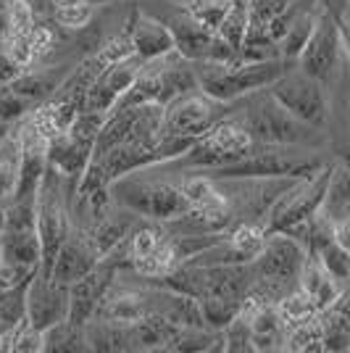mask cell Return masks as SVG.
Here are the masks:
<instances>
[{
  "label": "cell",
  "mask_w": 350,
  "mask_h": 353,
  "mask_svg": "<svg viewBox=\"0 0 350 353\" xmlns=\"http://www.w3.org/2000/svg\"><path fill=\"white\" fill-rule=\"evenodd\" d=\"M290 8L287 0H248L250 11V30L266 32L271 21H277L279 16Z\"/></svg>",
  "instance_id": "cell-34"
},
{
  "label": "cell",
  "mask_w": 350,
  "mask_h": 353,
  "mask_svg": "<svg viewBox=\"0 0 350 353\" xmlns=\"http://www.w3.org/2000/svg\"><path fill=\"white\" fill-rule=\"evenodd\" d=\"M30 43H32V48H34V53H37V59H40L43 53L50 50V45H53V32L48 30V27H43V24H37V27L30 32Z\"/></svg>",
  "instance_id": "cell-42"
},
{
  "label": "cell",
  "mask_w": 350,
  "mask_h": 353,
  "mask_svg": "<svg viewBox=\"0 0 350 353\" xmlns=\"http://www.w3.org/2000/svg\"><path fill=\"white\" fill-rule=\"evenodd\" d=\"M329 176H332V166L324 163L313 174L292 179L290 188H285V190L279 192L277 201L269 206L266 216L261 219L266 235L287 232L295 224L316 216L321 211V206H324V198H327Z\"/></svg>",
  "instance_id": "cell-6"
},
{
  "label": "cell",
  "mask_w": 350,
  "mask_h": 353,
  "mask_svg": "<svg viewBox=\"0 0 350 353\" xmlns=\"http://www.w3.org/2000/svg\"><path fill=\"white\" fill-rule=\"evenodd\" d=\"M324 161L316 156L300 153L295 145H261L256 143L248 156L240 161L208 169L205 174L216 182H261V179H298L313 174Z\"/></svg>",
  "instance_id": "cell-3"
},
{
  "label": "cell",
  "mask_w": 350,
  "mask_h": 353,
  "mask_svg": "<svg viewBox=\"0 0 350 353\" xmlns=\"http://www.w3.org/2000/svg\"><path fill=\"white\" fill-rule=\"evenodd\" d=\"M250 32V11H248V0H232L229 11L224 14L221 24L216 27V34H219L224 43H229L240 53L243 45L248 40Z\"/></svg>",
  "instance_id": "cell-27"
},
{
  "label": "cell",
  "mask_w": 350,
  "mask_h": 353,
  "mask_svg": "<svg viewBox=\"0 0 350 353\" xmlns=\"http://www.w3.org/2000/svg\"><path fill=\"white\" fill-rule=\"evenodd\" d=\"M8 134H11V132H8V121H3V119H0V143H3Z\"/></svg>",
  "instance_id": "cell-46"
},
{
  "label": "cell",
  "mask_w": 350,
  "mask_h": 353,
  "mask_svg": "<svg viewBox=\"0 0 350 353\" xmlns=\"http://www.w3.org/2000/svg\"><path fill=\"white\" fill-rule=\"evenodd\" d=\"M229 6H232V0H190V3L185 6V11H187L198 24H203L205 30L216 32L224 14L229 11Z\"/></svg>",
  "instance_id": "cell-33"
},
{
  "label": "cell",
  "mask_w": 350,
  "mask_h": 353,
  "mask_svg": "<svg viewBox=\"0 0 350 353\" xmlns=\"http://www.w3.org/2000/svg\"><path fill=\"white\" fill-rule=\"evenodd\" d=\"M119 264L111 259H103L95 269H90L82 280H76L74 285H69L72 290V309H69V319L76 324H88L95 311L101 306V301L105 298V293L111 290V285L116 282Z\"/></svg>",
  "instance_id": "cell-16"
},
{
  "label": "cell",
  "mask_w": 350,
  "mask_h": 353,
  "mask_svg": "<svg viewBox=\"0 0 350 353\" xmlns=\"http://www.w3.org/2000/svg\"><path fill=\"white\" fill-rule=\"evenodd\" d=\"M79 3H88V0H53L56 8H63V6H79Z\"/></svg>",
  "instance_id": "cell-45"
},
{
  "label": "cell",
  "mask_w": 350,
  "mask_h": 353,
  "mask_svg": "<svg viewBox=\"0 0 350 353\" xmlns=\"http://www.w3.org/2000/svg\"><path fill=\"white\" fill-rule=\"evenodd\" d=\"M221 351H253V332L245 314H240L227 330H221Z\"/></svg>",
  "instance_id": "cell-36"
},
{
  "label": "cell",
  "mask_w": 350,
  "mask_h": 353,
  "mask_svg": "<svg viewBox=\"0 0 350 353\" xmlns=\"http://www.w3.org/2000/svg\"><path fill=\"white\" fill-rule=\"evenodd\" d=\"M88 3H92V6H101V3H116V0H88Z\"/></svg>",
  "instance_id": "cell-49"
},
{
  "label": "cell",
  "mask_w": 350,
  "mask_h": 353,
  "mask_svg": "<svg viewBox=\"0 0 350 353\" xmlns=\"http://www.w3.org/2000/svg\"><path fill=\"white\" fill-rule=\"evenodd\" d=\"M316 21H319V14H300L290 21V27L285 32V37L279 40V56L285 61H292L298 63V56L303 53V48L308 45L311 34L316 30Z\"/></svg>",
  "instance_id": "cell-26"
},
{
  "label": "cell",
  "mask_w": 350,
  "mask_h": 353,
  "mask_svg": "<svg viewBox=\"0 0 350 353\" xmlns=\"http://www.w3.org/2000/svg\"><path fill=\"white\" fill-rule=\"evenodd\" d=\"M329 227H332V240H335L342 250L350 253V219H340V221H335V224H329Z\"/></svg>",
  "instance_id": "cell-43"
},
{
  "label": "cell",
  "mask_w": 350,
  "mask_h": 353,
  "mask_svg": "<svg viewBox=\"0 0 350 353\" xmlns=\"http://www.w3.org/2000/svg\"><path fill=\"white\" fill-rule=\"evenodd\" d=\"M3 230H6V206L0 203V235H3Z\"/></svg>",
  "instance_id": "cell-47"
},
{
  "label": "cell",
  "mask_w": 350,
  "mask_h": 353,
  "mask_svg": "<svg viewBox=\"0 0 350 353\" xmlns=\"http://www.w3.org/2000/svg\"><path fill=\"white\" fill-rule=\"evenodd\" d=\"M66 176L59 169L48 166L43 182L34 195V214H37V232L43 240V269L45 274L50 272V264L56 259L63 240L72 232V198L74 190H66ZM72 185V182H69Z\"/></svg>",
  "instance_id": "cell-4"
},
{
  "label": "cell",
  "mask_w": 350,
  "mask_h": 353,
  "mask_svg": "<svg viewBox=\"0 0 350 353\" xmlns=\"http://www.w3.org/2000/svg\"><path fill=\"white\" fill-rule=\"evenodd\" d=\"M0 8H3V3H0Z\"/></svg>",
  "instance_id": "cell-51"
},
{
  "label": "cell",
  "mask_w": 350,
  "mask_h": 353,
  "mask_svg": "<svg viewBox=\"0 0 350 353\" xmlns=\"http://www.w3.org/2000/svg\"><path fill=\"white\" fill-rule=\"evenodd\" d=\"M308 248L287 232L269 235L258 259L253 261V285L248 303H274L300 285V272L306 266Z\"/></svg>",
  "instance_id": "cell-2"
},
{
  "label": "cell",
  "mask_w": 350,
  "mask_h": 353,
  "mask_svg": "<svg viewBox=\"0 0 350 353\" xmlns=\"http://www.w3.org/2000/svg\"><path fill=\"white\" fill-rule=\"evenodd\" d=\"M195 74H198V88L205 95L224 101V103H237L245 95H256L261 90H269L285 72H290L292 61L285 59H266V61H195Z\"/></svg>",
  "instance_id": "cell-1"
},
{
  "label": "cell",
  "mask_w": 350,
  "mask_h": 353,
  "mask_svg": "<svg viewBox=\"0 0 350 353\" xmlns=\"http://www.w3.org/2000/svg\"><path fill=\"white\" fill-rule=\"evenodd\" d=\"M345 121H348V130H350V92L348 98H345Z\"/></svg>",
  "instance_id": "cell-48"
},
{
  "label": "cell",
  "mask_w": 350,
  "mask_h": 353,
  "mask_svg": "<svg viewBox=\"0 0 350 353\" xmlns=\"http://www.w3.org/2000/svg\"><path fill=\"white\" fill-rule=\"evenodd\" d=\"M0 259L3 264H14L32 272L43 264V240L37 224H6L0 235Z\"/></svg>",
  "instance_id": "cell-20"
},
{
  "label": "cell",
  "mask_w": 350,
  "mask_h": 353,
  "mask_svg": "<svg viewBox=\"0 0 350 353\" xmlns=\"http://www.w3.org/2000/svg\"><path fill=\"white\" fill-rule=\"evenodd\" d=\"M0 264H3V259H0Z\"/></svg>",
  "instance_id": "cell-50"
},
{
  "label": "cell",
  "mask_w": 350,
  "mask_h": 353,
  "mask_svg": "<svg viewBox=\"0 0 350 353\" xmlns=\"http://www.w3.org/2000/svg\"><path fill=\"white\" fill-rule=\"evenodd\" d=\"M269 95L279 105H285L292 117L306 121L308 127L327 130L329 117H332L329 92H327V85L319 82L316 77L306 74L303 69H290L269 88Z\"/></svg>",
  "instance_id": "cell-8"
},
{
  "label": "cell",
  "mask_w": 350,
  "mask_h": 353,
  "mask_svg": "<svg viewBox=\"0 0 350 353\" xmlns=\"http://www.w3.org/2000/svg\"><path fill=\"white\" fill-rule=\"evenodd\" d=\"M92 14H95V6L92 3H79V6H63V8H56V21L63 30H85L90 21H92Z\"/></svg>",
  "instance_id": "cell-38"
},
{
  "label": "cell",
  "mask_w": 350,
  "mask_h": 353,
  "mask_svg": "<svg viewBox=\"0 0 350 353\" xmlns=\"http://www.w3.org/2000/svg\"><path fill=\"white\" fill-rule=\"evenodd\" d=\"M172 34H174L176 53L187 61H205L208 59V50H211V40H214V32L205 30L203 24H198L187 11L176 14L172 21Z\"/></svg>",
  "instance_id": "cell-22"
},
{
  "label": "cell",
  "mask_w": 350,
  "mask_h": 353,
  "mask_svg": "<svg viewBox=\"0 0 350 353\" xmlns=\"http://www.w3.org/2000/svg\"><path fill=\"white\" fill-rule=\"evenodd\" d=\"M127 34H130L132 48H134V56L143 63H153V61H161L166 59V56H172V53H176L172 27L166 21L156 19V16L137 11V14L132 16Z\"/></svg>",
  "instance_id": "cell-17"
},
{
  "label": "cell",
  "mask_w": 350,
  "mask_h": 353,
  "mask_svg": "<svg viewBox=\"0 0 350 353\" xmlns=\"http://www.w3.org/2000/svg\"><path fill=\"white\" fill-rule=\"evenodd\" d=\"M34 103L27 101V98H21V95H16L14 90L8 88H0V119L3 121H16V119H21L24 114H30Z\"/></svg>",
  "instance_id": "cell-39"
},
{
  "label": "cell",
  "mask_w": 350,
  "mask_h": 353,
  "mask_svg": "<svg viewBox=\"0 0 350 353\" xmlns=\"http://www.w3.org/2000/svg\"><path fill=\"white\" fill-rule=\"evenodd\" d=\"M277 314H279V319H282V324H285V330H287V327H295V324L308 322L311 316H316V314H319V306H316L313 298L298 285L295 290H290L285 298L277 301Z\"/></svg>",
  "instance_id": "cell-28"
},
{
  "label": "cell",
  "mask_w": 350,
  "mask_h": 353,
  "mask_svg": "<svg viewBox=\"0 0 350 353\" xmlns=\"http://www.w3.org/2000/svg\"><path fill=\"white\" fill-rule=\"evenodd\" d=\"M21 72H27V69H24V66H21L6 48H3V50H0V88L11 85Z\"/></svg>",
  "instance_id": "cell-41"
},
{
  "label": "cell",
  "mask_w": 350,
  "mask_h": 353,
  "mask_svg": "<svg viewBox=\"0 0 350 353\" xmlns=\"http://www.w3.org/2000/svg\"><path fill=\"white\" fill-rule=\"evenodd\" d=\"M200 309H203L205 327L221 332L245 311V301H237V298H203Z\"/></svg>",
  "instance_id": "cell-31"
},
{
  "label": "cell",
  "mask_w": 350,
  "mask_h": 353,
  "mask_svg": "<svg viewBox=\"0 0 350 353\" xmlns=\"http://www.w3.org/2000/svg\"><path fill=\"white\" fill-rule=\"evenodd\" d=\"M340 40H342V53H345L350 66V24H345L342 19H340Z\"/></svg>",
  "instance_id": "cell-44"
},
{
  "label": "cell",
  "mask_w": 350,
  "mask_h": 353,
  "mask_svg": "<svg viewBox=\"0 0 350 353\" xmlns=\"http://www.w3.org/2000/svg\"><path fill=\"white\" fill-rule=\"evenodd\" d=\"M92 150H95V140L79 137L69 130V132L53 134L48 140V163L59 169L72 182V188H76L79 176L85 174V169L92 161Z\"/></svg>",
  "instance_id": "cell-18"
},
{
  "label": "cell",
  "mask_w": 350,
  "mask_h": 353,
  "mask_svg": "<svg viewBox=\"0 0 350 353\" xmlns=\"http://www.w3.org/2000/svg\"><path fill=\"white\" fill-rule=\"evenodd\" d=\"M6 16H8V34L6 37H27L37 27L34 11H32V6L27 0H8Z\"/></svg>",
  "instance_id": "cell-35"
},
{
  "label": "cell",
  "mask_w": 350,
  "mask_h": 353,
  "mask_svg": "<svg viewBox=\"0 0 350 353\" xmlns=\"http://www.w3.org/2000/svg\"><path fill=\"white\" fill-rule=\"evenodd\" d=\"M150 311H153V285H147L145 290H140V288H119L116 282H114L111 290L101 301V306H98L92 319L130 324L147 316Z\"/></svg>",
  "instance_id": "cell-19"
},
{
  "label": "cell",
  "mask_w": 350,
  "mask_h": 353,
  "mask_svg": "<svg viewBox=\"0 0 350 353\" xmlns=\"http://www.w3.org/2000/svg\"><path fill=\"white\" fill-rule=\"evenodd\" d=\"M19 185V137H6L0 143V203L11 201Z\"/></svg>",
  "instance_id": "cell-30"
},
{
  "label": "cell",
  "mask_w": 350,
  "mask_h": 353,
  "mask_svg": "<svg viewBox=\"0 0 350 353\" xmlns=\"http://www.w3.org/2000/svg\"><path fill=\"white\" fill-rule=\"evenodd\" d=\"M90 351L88 327L72 319L53 324L43 332V353H82Z\"/></svg>",
  "instance_id": "cell-25"
},
{
  "label": "cell",
  "mask_w": 350,
  "mask_h": 353,
  "mask_svg": "<svg viewBox=\"0 0 350 353\" xmlns=\"http://www.w3.org/2000/svg\"><path fill=\"white\" fill-rule=\"evenodd\" d=\"M8 90H14L16 95H21V98H27L32 103H43L45 98L53 92V90L59 88V77L53 72H21L16 77L11 85H6Z\"/></svg>",
  "instance_id": "cell-29"
},
{
  "label": "cell",
  "mask_w": 350,
  "mask_h": 353,
  "mask_svg": "<svg viewBox=\"0 0 350 353\" xmlns=\"http://www.w3.org/2000/svg\"><path fill=\"white\" fill-rule=\"evenodd\" d=\"M240 121L245 124V130L250 132L253 143H261V145L306 148L319 143V134H321V130L308 127L306 121L292 117L285 105H279L269 95V90H266L263 98H258L256 103L245 108V114L240 117Z\"/></svg>",
  "instance_id": "cell-7"
},
{
  "label": "cell",
  "mask_w": 350,
  "mask_h": 353,
  "mask_svg": "<svg viewBox=\"0 0 350 353\" xmlns=\"http://www.w3.org/2000/svg\"><path fill=\"white\" fill-rule=\"evenodd\" d=\"M319 214L329 224H335L340 219H350V169L345 163L332 166L327 198H324V206Z\"/></svg>",
  "instance_id": "cell-24"
},
{
  "label": "cell",
  "mask_w": 350,
  "mask_h": 353,
  "mask_svg": "<svg viewBox=\"0 0 350 353\" xmlns=\"http://www.w3.org/2000/svg\"><path fill=\"white\" fill-rule=\"evenodd\" d=\"M253 137L245 130V124L240 117H227L219 124H214L208 132L195 143V145L182 156V163H187L190 169H219L227 163L240 161L243 156H248L253 150Z\"/></svg>",
  "instance_id": "cell-9"
},
{
  "label": "cell",
  "mask_w": 350,
  "mask_h": 353,
  "mask_svg": "<svg viewBox=\"0 0 350 353\" xmlns=\"http://www.w3.org/2000/svg\"><path fill=\"white\" fill-rule=\"evenodd\" d=\"M342 40H340V19L329 11L319 14L316 30L311 34L303 53L298 56V69L316 77L327 88L337 79V66L342 59Z\"/></svg>",
  "instance_id": "cell-11"
},
{
  "label": "cell",
  "mask_w": 350,
  "mask_h": 353,
  "mask_svg": "<svg viewBox=\"0 0 350 353\" xmlns=\"http://www.w3.org/2000/svg\"><path fill=\"white\" fill-rule=\"evenodd\" d=\"M300 288L313 298V303L319 306V311L329 309L337 298L342 295V285H340V282L321 266L319 259L311 256V253H308L306 266H303V272H300Z\"/></svg>",
  "instance_id": "cell-23"
},
{
  "label": "cell",
  "mask_w": 350,
  "mask_h": 353,
  "mask_svg": "<svg viewBox=\"0 0 350 353\" xmlns=\"http://www.w3.org/2000/svg\"><path fill=\"white\" fill-rule=\"evenodd\" d=\"M137 221H140L137 214H132L130 208L116 206V203H114V206L108 208L92 227H88V232H90V237H92V243H95L98 253L105 259V256H111V253L130 237V232L134 230Z\"/></svg>",
  "instance_id": "cell-21"
},
{
  "label": "cell",
  "mask_w": 350,
  "mask_h": 353,
  "mask_svg": "<svg viewBox=\"0 0 350 353\" xmlns=\"http://www.w3.org/2000/svg\"><path fill=\"white\" fill-rule=\"evenodd\" d=\"M111 198L116 206L130 208L140 219L163 221V224L182 216L190 208L182 188H174L172 182L147 179L145 172H132L111 182Z\"/></svg>",
  "instance_id": "cell-5"
},
{
  "label": "cell",
  "mask_w": 350,
  "mask_h": 353,
  "mask_svg": "<svg viewBox=\"0 0 350 353\" xmlns=\"http://www.w3.org/2000/svg\"><path fill=\"white\" fill-rule=\"evenodd\" d=\"M34 274L32 269H21V266L14 264H0V290H11L16 285L27 282Z\"/></svg>",
  "instance_id": "cell-40"
},
{
  "label": "cell",
  "mask_w": 350,
  "mask_h": 353,
  "mask_svg": "<svg viewBox=\"0 0 350 353\" xmlns=\"http://www.w3.org/2000/svg\"><path fill=\"white\" fill-rule=\"evenodd\" d=\"M72 309V290L69 285L56 282L37 266L27 282V322L34 330H50L53 324L69 319Z\"/></svg>",
  "instance_id": "cell-12"
},
{
  "label": "cell",
  "mask_w": 350,
  "mask_h": 353,
  "mask_svg": "<svg viewBox=\"0 0 350 353\" xmlns=\"http://www.w3.org/2000/svg\"><path fill=\"white\" fill-rule=\"evenodd\" d=\"M19 185L11 201H30L37 195V188L48 172V134L37 127V121L30 119L19 130Z\"/></svg>",
  "instance_id": "cell-13"
},
{
  "label": "cell",
  "mask_w": 350,
  "mask_h": 353,
  "mask_svg": "<svg viewBox=\"0 0 350 353\" xmlns=\"http://www.w3.org/2000/svg\"><path fill=\"white\" fill-rule=\"evenodd\" d=\"M95 59L101 61L103 66H111V63H121V61L134 59V48H132L130 34L124 32V34H116V37H108V40L103 43L101 50H98Z\"/></svg>",
  "instance_id": "cell-37"
},
{
  "label": "cell",
  "mask_w": 350,
  "mask_h": 353,
  "mask_svg": "<svg viewBox=\"0 0 350 353\" xmlns=\"http://www.w3.org/2000/svg\"><path fill=\"white\" fill-rule=\"evenodd\" d=\"M101 261H103V256L98 253V248H95V243H92V237H90L88 230H85V227L74 230L72 227V232H69V237L63 240V245L59 248L48 274L56 282L74 285L76 280H82L90 269H95Z\"/></svg>",
  "instance_id": "cell-15"
},
{
  "label": "cell",
  "mask_w": 350,
  "mask_h": 353,
  "mask_svg": "<svg viewBox=\"0 0 350 353\" xmlns=\"http://www.w3.org/2000/svg\"><path fill=\"white\" fill-rule=\"evenodd\" d=\"M140 63L143 61L130 59V61H121V63H111L105 66L95 79L92 85L88 88L85 98H82V108L85 111H98V114H111L114 108L119 105V101L130 92V88L134 85V79L140 77Z\"/></svg>",
  "instance_id": "cell-14"
},
{
  "label": "cell",
  "mask_w": 350,
  "mask_h": 353,
  "mask_svg": "<svg viewBox=\"0 0 350 353\" xmlns=\"http://www.w3.org/2000/svg\"><path fill=\"white\" fill-rule=\"evenodd\" d=\"M311 256H316L321 261V266L335 277L340 285H345L350 282V253L348 250H342L337 245L332 237H327L324 243H319L313 250H308Z\"/></svg>",
  "instance_id": "cell-32"
},
{
  "label": "cell",
  "mask_w": 350,
  "mask_h": 353,
  "mask_svg": "<svg viewBox=\"0 0 350 353\" xmlns=\"http://www.w3.org/2000/svg\"><path fill=\"white\" fill-rule=\"evenodd\" d=\"M237 103H224V101L205 95L203 90H192V92L166 105L163 132L182 134V137H203L214 124H219L221 119L232 117Z\"/></svg>",
  "instance_id": "cell-10"
}]
</instances>
